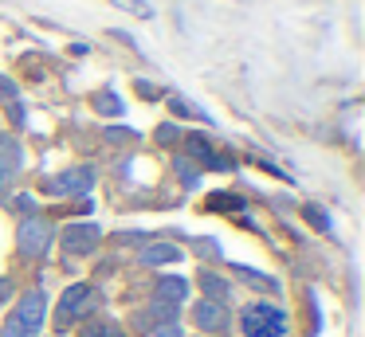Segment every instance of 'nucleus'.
Masks as SVG:
<instances>
[{
    "mask_svg": "<svg viewBox=\"0 0 365 337\" xmlns=\"http://www.w3.org/2000/svg\"><path fill=\"white\" fill-rule=\"evenodd\" d=\"M43 318H48V298H43V290H32V294H24L16 302V310L9 313L0 337H36L43 329Z\"/></svg>",
    "mask_w": 365,
    "mask_h": 337,
    "instance_id": "1",
    "label": "nucleus"
},
{
    "mask_svg": "<svg viewBox=\"0 0 365 337\" xmlns=\"http://www.w3.org/2000/svg\"><path fill=\"white\" fill-rule=\"evenodd\" d=\"M247 337H283L287 333V310L271 302H252L240 318Z\"/></svg>",
    "mask_w": 365,
    "mask_h": 337,
    "instance_id": "2",
    "label": "nucleus"
},
{
    "mask_svg": "<svg viewBox=\"0 0 365 337\" xmlns=\"http://www.w3.org/2000/svg\"><path fill=\"white\" fill-rule=\"evenodd\" d=\"M185 298H189V282H185L181 274H165V279L158 282V290H153V302H150L153 326H161V321H177V310H181Z\"/></svg>",
    "mask_w": 365,
    "mask_h": 337,
    "instance_id": "3",
    "label": "nucleus"
},
{
    "mask_svg": "<svg viewBox=\"0 0 365 337\" xmlns=\"http://www.w3.org/2000/svg\"><path fill=\"white\" fill-rule=\"evenodd\" d=\"M91 302H95V290L87 286V282H75L71 290H67L63 298H59V306H56V321L59 326H71L79 313H87L91 310Z\"/></svg>",
    "mask_w": 365,
    "mask_h": 337,
    "instance_id": "4",
    "label": "nucleus"
},
{
    "mask_svg": "<svg viewBox=\"0 0 365 337\" xmlns=\"http://www.w3.org/2000/svg\"><path fill=\"white\" fill-rule=\"evenodd\" d=\"M48 243H51V227L43 224L40 216H28V219H20V251L24 255H43L48 251Z\"/></svg>",
    "mask_w": 365,
    "mask_h": 337,
    "instance_id": "5",
    "label": "nucleus"
},
{
    "mask_svg": "<svg viewBox=\"0 0 365 337\" xmlns=\"http://www.w3.org/2000/svg\"><path fill=\"white\" fill-rule=\"evenodd\" d=\"M91 185H95V169H67L48 180V192L51 196H83Z\"/></svg>",
    "mask_w": 365,
    "mask_h": 337,
    "instance_id": "6",
    "label": "nucleus"
},
{
    "mask_svg": "<svg viewBox=\"0 0 365 337\" xmlns=\"http://www.w3.org/2000/svg\"><path fill=\"white\" fill-rule=\"evenodd\" d=\"M98 227L95 224H71L63 232V247L71 251V255H87V251H95L98 247Z\"/></svg>",
    "mask_w": 365,
    "mask_h": 337,
    "instance_id": "7",
    "label": "nucleus"
},
{
    "mask_svg": "<svg viewBox=\"0 0 365 337\" xmlns=\"http://www.w3.org/2000/svg\"><path fill=\"white\" fill-rule=\"evenodd\" d=\"M192 321H197L200 329H224L228 326V313H224L220 302H197V310H192Z\"/></svg>",
    "mask_w": 365,
    "mask_h": 337,
    "instance_id": "8",
    "label": "nucleus"
},
{
    "mask_svg": "<svg viewBox=\"0 0 365 337\" xmlns=\"http://www.w3.org/2000/svg\"><path fill=\"white\" fill-rule=\"evenodd\" d=\"M16 165H20V149H16V141H12V138H0V188L9 185V177L16 172Z\"/></svg>",
    "mask_w": 365,
    "mask_h": 337,
    "instance_id": "9",
    "label": "nucleus"
},
{
    "mask_svg": "<svg viewBox=\"0 0 365 337\" xmlns=\"http://www.w3.org/2000/svg\"><path fill=\"white\" fill-rule=\"evenodd\" d=\"M181 259V251L173 247V243H153V247L142 251V263L145 266H161V263H177Z\"/></svg>",
    "mask_w": 365,
    "mask_h": 337,
    "instance_id": "10",
    "label": "nucleus"
},
{
    "mask_svg": "<svg viewBox=\"0 0 365 337\" xmlns=\"http://www.w3.org/2000/svg\"><path fill=\"white\" fill-rule=\"evenodd\" d=\"M83 337H122V329H114L110 321H91L83 326Z\"/></svg>",
    "mask_w": 365,
    "mask_h": 337,
    "instance_id": "11",
    "label": "nucleus"
},
{
    "mask_svg": "<svg viewBox=\"0 0 365 337\" xmlns=\"http://www.w3.org/2000/svg\"><path fill=\"white\" fill-rule=\"evenodd\" d=\"M205 290L212 294V302H220V298L228 294V286H224V279H216V274H205Z\"/></svg>",
    "mask_w": 365,
    "mask_h": 337,
    "instance_id": "12",
    "label": "nucleus"
},
{
    "mask_svg": "<svg viewBox=\"0 0 365 337\" xmlns=\"http://www.w3.org/2000/svg\"><path fill=\"white\" fill-rule=\"evenodd\" d=\"M118 8H126V12H134V16H153V8L150 4H142V0H114Z\"/></svg>",
    "mask_w": 365,
    "mask_h": 337,
    "instance_id": "13",
    "label": "nucleus"
},
{
    "mask_svg": "<svg viewBox=\"0 0 365 337\" xmlns=\"http://www.w3.org/2000/svg\"><path fill=\"white\" fill-rule=\"evenodd\" d=\"M158 337H181V326H177V321H161Z\"/></svg>",
    "mask_w": 365,
    "mask_h": 337,
    "instance_id": "14",
    "label": "nucleus"
}]
</instances>
